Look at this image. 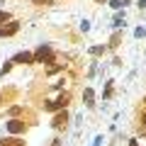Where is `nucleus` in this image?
I'll return each mask as SVG.
<instances>
[{"label":"nucleus","instance_id":"f03ea898","mask_svg":"<svg viewBox=\"0 0 146 146\" xmlns=\"http://www.w3.org/2000/svg\"><path fill=\"white\" fill-rule=\"evenodd\" d=\"M68 100H71V95L63 93V95H58V100H54V102H46V105H44V110H49V112H54V110H66Z\"/></svg>","mask_w":146,"mask_h":146},{"label":"nucleus","instance_id":"f8f14e48","mask_svg":"<svg viewBox=\"0 0 146 146\" xmlns=\"http://www.w3.org/2000/svg\"><path fill=\"white\" fill-rule=\"evenodd\" d=\"M10 68H12V61H10V63H5V66H3V71H0V73H3V76H5V73L10 71Z\"/></svg>","mask_w":146,"mask_h":146},{"label":"nucleus","instance_id":"9d476101","mask_svg":"<svg viewBox=\"0 0 146 146\" xmlns=\"http://www.w3.org/2000/svg\"><path fill=\"white\" fill-rule=\"evenodd\" d=\"M124 3H127V0H112V7H122Z\"/></svg>","mask_w":146,"mask_h":146},{"label":"nucleus","instance_id":"0eeeda50","mask_svg":"<svg viewBox=\"0 0 146 146\" xmlns=\"http://www.w3.org/2000/svg\"><path fill=\"white\" fill-rule=\"evenodd\" d=\"M0 146H25V141H20V139H3Z\"/></svg>","mask_w":146,"mask_h":146},{"label":"nucleus","instance_id":"9b49d317","mask_svg":"<svg viewBox=\"0 0 146 146\" xmlns=\"http://www.w3.org/2000/svg\"><path fill=\"white\" fill-rule=\"evenodd\" d=\"M32 3H36V5H51V0H32Z\"/></svg>","mask_w":146,"mask_h":146},{"label":"nucleus","instance_id":"423d86ee","mask_svg":"<svg viewBox=\"0 0 146 146\" xmlns=\"http://www.w3.org/2000/svg\"><path fill=\"white\" fill-rule=\"evenodd\" d=\"M66 122H68V115H66V110H61V112L54 117V127H56V129H61V127H66Z\"/></svg>","mask_w":146,"mask_h":146},{"label":"nucleus","instance_id":"39448f33","mask_svg":"<svg viewBox=\"0 0 146 146\" xmlns=\"http://www.w3.org/2000/svg\"><path fill=\"white\" fill-rule=\"evenodd\" d=\"M12 63H34V54L22 51V54H17V56L12 58Z\"/></svg>","mask_w":146,"mask_h":146},{"label":"nucleus","instance_id":"1a4fd4ad","mask_svg":"<svg viewBox=\"0 0 146 146\" xmlns=\"http://www.w3.org/2000/svg\"><path fill=\"white\" fill-rule=\"evenodd\" d=\"M7 20H10V15H7L5 10H0V25H3V22H7Z\"/></svg>","mask_w":146,"mask_h":146},{"label":"nucleus","instance_id":"7ed1b4c3","mask_svg":"<svg viewBox=\"0 0 146 146\" xmlns=\"http://www.w3.org/2000/svg\"><path fill=\"white\" fill-rule=\"evenodd\" d=\"M17 29H20V22H10V20H7V25H5V22L0 25V36H12Z\"/></svg>","mask_w":146,"mask_h":146},{"label":"nucleus","instance_id":"ddd939ff","mask_svg":"<svg viewBox=\"0 0 146 146\" xmlns=\"http://www.w3.org/2000/svg\"><path fill=\"white\" fill-rule=\"evenodd\" d=\"M141 124L146 127V112H144V115H141Z\"/></svg>","mask_w":146,"mask_h":146},{"label":"nucleus","instance_id":"2eb2a0df","mask_svg":"<svg viewBox=\"0 0 146 146\" xmlns=\"http://www.w3.org/2000/svg\"><path fill=\"white\" fill-rule=\"evenodd\" d=\"M144 102H146V98H144Z\"/></svg>","mask_w":146,"mask_h":146},{"label":"nucleus","instance_id":"4468645a","mask_svg":"<svg viewBox=\"0 0 146 146\" xmlns=\"http://www.w3.org/2000/svg\"><path fill=\"white\" fill-rule=\"evenodd\" d=\"M129 146H139V141H129Z\"/></svg>","mask_w":146,"mask_h":146},{"label":"nucleus","instance_id":"20e7f679","mask_svg":"<svg viewBox=\"0 0 146 146\" xmlns=\"http://www.w3.org/2000/svg\"><path fill=\"white\" fill-rule=\"evenodd\" d=\"M27 129V124L22 119H10L7 122V131H12V134H20V131H25Z\"/></svg>","mask_w":146,"mask_h":146},{"label":"nucleus","instance_id":"6e6552de","mask_svg":"<svg viewBox=\"0 0 146 146\" xmlns=\"http://www.w3.org/2000/svg\"><path fill=\"white\" fill-rule=\"evenodd\" d=\"M85 105H88V107H93V90H85Z\"/></svg>","mask_w":146,"mask_h":146},{"label":"nucleus","instance_id":"f257e3e1","mask_svg":"<svg viewBox=\"0 0 146 146\" xmlns=\"http://www.w3.org/2000/svg\"><path fill=\"white\" fill-rule=\"evenodd\" d=\"M54 61V54H51V49L46 46V44H42V46L34 51V63H51Z\"/></svg>","mask_w":146,"mask_h":146}]
</instances>
